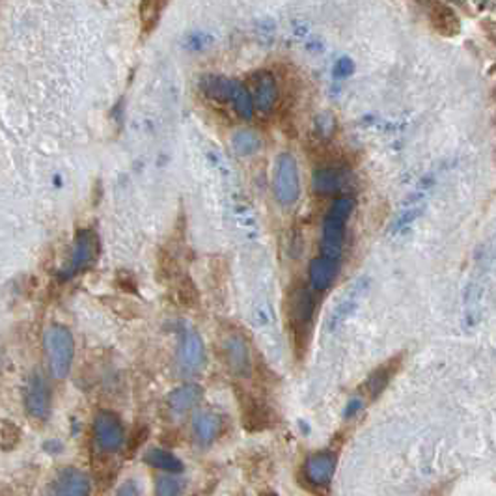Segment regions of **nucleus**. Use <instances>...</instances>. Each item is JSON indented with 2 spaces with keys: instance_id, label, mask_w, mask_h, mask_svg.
Segmentation results:
<instances>
[{
  "instance_id": "obj_1",
  "label": "nucleus",
  "mask_w": 496,
  "mask_h": 496,
  "mask_svg": "<svg viewBox=\"0 0 496 496\" xmlns=\"http://www.w3.org/2000/svg\"><path fill=\"white\" fill-rule=\"evenodd\" d=\"M315 311V301L308 288L295 284L284 301V313H286V323L291 331L293 343L299 354L306 349V343L310 340L311 332V320Z\"/></svg>"
},
{
  "instance_id": "obj_2",
  "label": "nucleus",
  "mask_w": 496,
  "mask_h": 496,
  "mask_svg": "<svg viewBox=\"0 0 496 496\" xmlns=\"http://www.w3.org/2000/svg\"><path fill=\"white\" fill-rule=\"evenodd\" d=\"M45 354L49 360V370L55 379H66L73 366L75 340L68 327L51 325L43 334Z\"/></svg>"
},
{
  "instance_id": "obj_3",
  "label": "nucleus",
  "mask_w": 496,
  "mask_h": 496,
  "mask_svg": "<svg viewBox=\"0 0 496 496\" xmlns=\"http://www.w3.org/2000/svg\"><path fill=\"white\" fill-rule=\"evenodd\" d=\"M245 88L250 96L254 111H258L261 114L275 112V109L280 101V88H279L277 77L273 73L265 71V69L250 73L245 82Z\"/></svg>"
},
{
  "instance_id": "obj_4",
  "label": "nucleus",
  "mask_w": 496,
  "mask_h": 496,
  "mask_svg": "<svg viewBox=\"0 0 496 496\" xmlns=\"http://www.w3.org/2000/svg\"><path fill=\"white\" fill-rule=\"evenodd\" d=\"M273 191H275L277 202L284 207H291L301 196L299 166L291 153H280L277 159Z\"/></svg>"
},
{
  "instance_id": "obj_5",
  "label": "nucleus",
  "mask_w": 496,
  "mask_h": 496,
  "mask_svg": "<svg viewBox=\"0 0 496 496\" xmlns=\"http://www.w3.org/2000/svg\"><path fill=\"white\" fill-rule=\"evenodd\" d=\"M222 358L230 374L237 377H248L252 372V356L248 343L241 332H228L222 336Z\"/></svg>"
},
{
  "instance_id": "obj_6",
  "label": "nucleus",
  "mask_w": 496,
  "mask_h": 496,
  "mask_svg": "<svg viewBox=\"0 0 496 496\" xmlns=\"http://www.w3.org/2000/svg\"><path fill=\"white\" fill-rule=\"evenodd\" d=\"M94 438L105 454H116L125 444V429L118 415L111 411L98 413L94 420Z\"/></svg>"
},
{
  "instance_id": "obj_7",
  "label": "nucleus",
  "mask_w": 496,
  "mask_h": 496,
  "mask_svg": "<svg viewBox=\"0 0 496 496\" xmlns=\"http://www.w3.org/2000/svg\"><path fill=\"white\" fill-rule=\"evenodd\" d=\"M92 494V480L75 467H66L57 472L49 483V496H90Z\"/></svg>"
},
{
  "instance_id": "obj_8",
  "label": "nucleus",
  "mask_w": 496,
  "mask_h": 496,
  "mask_svg": "<svg viewBox=\"0 0 496 496\" xmlns=\"http://www.w3.org/2000/svg\"><path fill=\"white\" fill-rule=\"evenodd\" d=\"M26 411L36 420H47L51 415V388L39 372H34L26 386Z\"/></svg>"
},
{
  "instance_id": "obj_9",
  "label": "nucleus",
  "mask_w": 496,
  "mask_h": 496,
  "mask_svg": "<svg viewBox=\"0 0 496 496\" xmlns=\"http://www.w3.org/2000/svg\"><path fill=\"white\" fill-rule=\"evenodd\" d=\"M353 184V174L347 166H327L313 172L311 187L318 195H336L349 189Z\"/></svg>"
},
{
  "instance_id": "obj_10",
  "label": "nucleus",
  "mask_w": 496,
  "mask_h": 496,
  "mask_svg": "<svg viewBox=\"0 0 496 496\" xmlns=\"http://www.w3.org/2000/svg\"><path fill=\"white\" fill-rule=\"evenodd\" d=\"M177 364L184 374H196L204 368L206 349L202 338L195 331L184 334L182 343H179L177 349Z\"/></svg>"
},
{
  "instance_id": "obj_11",
  "label": "nucleus",
  "mask_w": 496,
  "mask_h": 496,
  "mask_svg": "<svg viewBox=\"0 0 496 496\" xmlns=\"http://www.w3.org/2000/svg\"><path fill=\"white\" fill-rule=\"evenodd\" d=\"M100 254V239L92 230H80L75 239L71 261H69V275L79 273V270L92 265Z\"/></svg>"
},
{
  "instance_id": "obj_12",
  "label": "nucleus",
  "mask_w": 496,
  "mask_h": 496,
  "mask_svg": "<svg viewBox=\"0 0 496 496\" xmlns=\"http://www.w3.org/2000/svg\"><path fill=\"white\" fill-rule=\"evenodd\" d=\"M236 390H237V399H239V407H241L243 426L248 431L265 429L270 424L269 409L252 394H248V392H245L241 388H236Z\"/></svg>"
},
{
  "instance_id": "obj_13",
  "label": "nucleus",
  "mask_w": 496,
  "mask_h": 496,
  "mask_svg": "<svg viewBox=\"0 0 496 496\" xmlns=\"http://www.w3.org/2000/svg\"><path fill=\"white\" fill-rule=\"evenodd\" d=\"M429 25L442 37H456L461 32V21L456 10L446 3H431L427 5Z\"/></svg>"
},
{
  "instance_id": "obj_14",
  "label": "nucleus",
  "mask_w": 496,
  "mask_h": 496,
  "mask_svg": "<svg viewBox=\"0 0 496 496\" xmlns=\"http://www.w3.org/2000/svg\"><path fill=\"white\" fill-rule=\"evenodd\" d=\"M336 472V458L331 452H318L308 458L304 465L306 480L318 487H325L331 483Z\"/></svg>"
},
{
  "instance_id": "obj_15",
  "label": "nucleus",
  "mask_w": 496,
  "mask_h": 496,
  "mask_svg": "<svg viewBox=\"0 0 496 496\" xmlns=\"http://www.w3.org/2000/svg\"><path fill=\"white\" fill-rule=\"evenodd\" d=\"M343 243H345V220L327 215L323 222V237H322L323 254L322 256L338 261Z\"/></svg>"
},
{
  "instance_id": "obj_16",
  "label": "nucleus",
  "mask_w": 496,
  "mask_h": 496,
  "mask_svg": "<svg viewBox=\"0 0 496 496\" xmlns=\"http://www.w3.org/2000/svg\"><path fill=\"white\" fill-rule=\"evenodd\" d=\"M340 265L336 259H329V258H313L310 261V269H308V277H310V284L315 291H325L329 290L336 277H338Z\"/></svg>"
},
{
  "instance_id": "obj_17",
  "label": "nucleus",
  "mask_w": 496,
  "mask_h": 496,
  "mask_svg": "<svg viewBox=\"0 0 496 496\" xmlns=\"http://www.w3.org/2000/svg\"><path fill=\"white\" fill-rule=\"evenodd\" d=\"M204 392L198 385H184L175 388L174 392H170L166 403H168V409L172 415L175 417H184L187 413H191L196 405L200 403Z\"/></svg>"
},
{
  "instance_id": "obj_18",
  "label": "nucleus",
  "mask_w": 496,
  "mask_h": 496,
  "mask_svg": "<svg viewBox=\"0 0 496 496\" xmlns=\"http://www.w3.org/2000/svg\"><path fill=\"white\" fill-rule=\"evenodd\" d=\"M222 431V418L211 411H200L193 420V437L198 446H209Z\"/></svg>"
},
{
  "instance_id": "obj_19",
  "label": "nucleus",
  "mask_w": 496,
  "mask_h": 496,
  "mask_svg": "<svg viewBox=\"0 0 496 496\" xmlns=\"http://www.w3.org/2000/svg\"><path fill=\"white\" fill-rule=\"evenodd\" d=\"M401 366V354L397 356H392L388 363H385L383 366H379L366 381L364 388H366V394L370 396V399H377L385 388L388 386V383L392 381V377L396 375V372L399 370Z\"/></svg>"
},
{
  "instance_id": "obj_20",
  "label": "nucleus",
  "mask_w": 496,
  "mask_h": 496,
  "mask_svg": "<svg viewBox=\"0 0 496 496\" xmlns=\"http://www.w3.org/2000/svg\"><path fill=\"white\" fill-rule=\"evenodd\" d=\"M144 463L166 474L184 472V463L179 461L172 452H168V449H163V448H150L144 454Z\"/></svg>"
},
{
  "instance_id": "obj_21",
  "label": "nucleus",
  "mask_w": 496,
  "mask_h": 496,
  "mask_svg": "<svg viewBox=\"0 0 496 496\" xmlns=\"http://www.w3.org/2000/svg\"><path fill=\"white\" fill-rule=\"evenodd\" d=\"M172 284H174V295H175L174 299L184 308H198L200 306V291L187 273L179 275Z\"/></svg>"
},
{
  "instance_id": "obj_22",
  "label": "nucleus",
  "mask_w": 496,
  "mask_h": 496,
  "mask_svg": "<svg viewBox=\"0 0 496 496\" xmlns=\"http://www.w3.org/2000/svg\"><path fill=\"white\" fill-rule=\"evenodd\" d=\"M164 8H166V3H157V0H150V3L141 5V25L146 36L155 30Z\"/></svg>"
},
{
  "instance_id": "obj_23",
  "label": "nucleus",
  "mask_w": 496,
  "mask_h": 496,
  "mask_svg": "<svg viewBox=\"0 0 496 496\" xmlns=\"http://www.w3.org/2000/svg\"><path fill=\"white\" fill-rule=\"evenodd\" d=\"M234 150L239 155H252L261 148V139L258 137V132L254 131H239L234 134Z\"/></svg>"
},
{
  "instance_id": "obj_24",
  "label": "nucleus",
  "mask_w": 496,
  "mask_h": 496,
  "mask_svg": "<svg viewBox=\"0 0 496 496\" xmlns=\"http://www.w3.org/2000/svg\"><path fill=\"white\" fill-rule=\"evenodd\" d=\"M185 481L175 474H164L155 481V496H182Z\"/></svg>"
},
{
  "instance_id": "obj_25",
  "label": "nucleus",
  "mask_w": 496,
  "mask_h": 496,
  "mask_svg": "<svg viewBox=\"0 0 496 496\" xmlns=\"http://www.w3.org/2000/svg\"><path fill=\"white\" fill-rule=\"evenodd\" d=\"M353 209H354V198H353V196H338V198L332 202L329 215L334 216V218L347 220V218L351 216Z\"/></svg>"
},
{
  "instance_id": "obj_26",
  "label": "nucleus",
  "mask_w": 496,
  "mask_h": 496,
  "mask_svg": "<svg viewBox=\"0 0 496 496\" xmlns=\"http://www.w3.org/2000/svg\"><path fill=\"white\" fill-rule=\"evenodd\" d=\"M116 496H142V491L139 487V483L134 480H127L123 481L118 491H116Z\"/></svg>"
},
{
  "instance_id": "obj_27",
  "label": "nucleus",
  "mask_w": 496,
  "mask_h": 496,
  "mask_svg": "<svg viewBox=\"0 0 496 496\" xmlns=\"http://www.w3.org/2000/svg\"><path fill=\"white\" fill-rule=\"evenodd\" d=\"M351 71H353V62L349 58H340L334 66L336 77H347V75H351Z\"/></svg>"
},
{
  "instance_id": "obj_28",
  "label": "nucleus",
  "mask_w": 496,
  "mask_h": 496,
  "mask_svg": "<svg viewBox=\"0 0 496 496\" xmlns=\"http://www.w3.org/2000/svg\"><path fill=\"white\" fill-rule=\"evenodd\" d=\"M360 407H363V403H360L358 399H354V401H351V405H349V407H347V417H351V415H354Z\"/></svg>"
}]
</instances>
